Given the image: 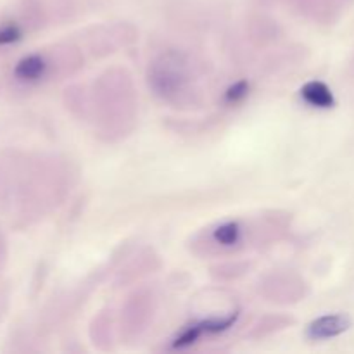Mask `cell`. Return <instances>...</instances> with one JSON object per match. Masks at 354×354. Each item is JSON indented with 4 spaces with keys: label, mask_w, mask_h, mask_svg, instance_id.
<instances>
[{
    "label": "cell",
    "mask_w": 354,
    "mask_h": 354,
    "mask_svg": "<svg viewBox=\"0 0 354 354\" xmlns=\"http://www.w3.org/2000/svg\"><path fill=\"white\" fill-rule=\"evenodd\" d=\"M185 66H183V62L176 55L162 57L161 62L154 64L151 76H149L152 88L156 90V93L162 97L176 95L183 88V85H185Z\"/></svg>",
    "instance_id": "1"
},
{
    "label": "cell",
    "mask_w": 354,
    "mask_h": 354,
    "mask_svg": "<svg viewBox=\"0 0 354 354\" xmlns=\"http://www.w3.org/2000/svg\"><path fill=\"white\" fill-rule=\"evenodd\" d=\"M349 327H351V318L348 315H327L311 322L306 334L311 341H325L344 334Z\"/></svg>",
    "instance_id": "2"
},
{
    "label": "cell",
    "mask_w": 354,
    "mask_h": 354,
    "mask_svg": "<svg viewBox=\"0 0 354 354\" xmlns=\"http://www.w3.org/2000/svg\"><path fill=\"white\" fill-rule=\"evenodd\" d=\"M47 73V62L40 54H30L21 59L14 68V76L21 82L33 83L41 80Z\"/></svg>",
    "instance_id": "3"
},
{
    "label": "cell",
    "mask_w": 354,
    "mask_h": 354,
    "mask_svg": "<svg viewBox=\"0 0 354 354\" xmlns=\"http://www.w3.org/2000/svg\"><path fill=\"white\" fill-rule=\"evenodd\" d=\"M301 97L304 102L318 109H328L335 104L334 93L324 82H308L301 88Z\"/></svg>",
    "instance_id": "4"
},
{
    "label": "cell",
    "mask_w": 354,
    "mask_h": 354,
    "mask_svg": "<svg viewBox=\"0 0 354 354\" xmlns=\"http://www.w3.org/2000/svg\"><path fill=\"white\" fill-rule=\"evenodd\" d=\"M213 239L216 241V244L223 245V248H232V245L239 244L242 239L241 225L237 221H227L213 232Z\"/></svg>",
    "instance_id": "5"
},
{
    "label": "cell",
    "mask_w": 354,
    "mask_h": 354,
    "mask_svg": "<svg viewBox=\"0 0 354 354\" xmlns=\"http://www.w3.org/2000/svg\"><path fill=\"white\" fill-rule=\"evenodd\" d=\"M23 37V31L17 24H3L0 26V47L3 45H10V44H16L17 40H21Z\"/></svg>",
    "instance_id": "6"
},
{
    "label": "cell",
    "mask_w": 354,
    "mask_h": 354,
    "mask_svg": "<svg viewBox=\"0 0 354 354\" xmlns=\"http://www.w3.org/2000/svg\"><path fill=\"white\" fill-rule=\"evenodd\" d=\"M248 92H249L248 82H237L235 85H232L230 88L227 90V93H225V100L230 104H237L248 95Z\"/></svg>",
    "instance_id": "7"
},
{
    "label": "cell",
    "mask_w": 354,
    "mask_h": 354,
    "mask_svg": "<svg viewBox=\"0 0 354 354\" xmlns=\"http://www.w3.org/2000/svg\"><path fill=\"white\" fill-rule=\"evenodd\" d=\"M317 2H332V0H317Z\"/></svg>",
    "instance_id": "8"
}]
</instances>
